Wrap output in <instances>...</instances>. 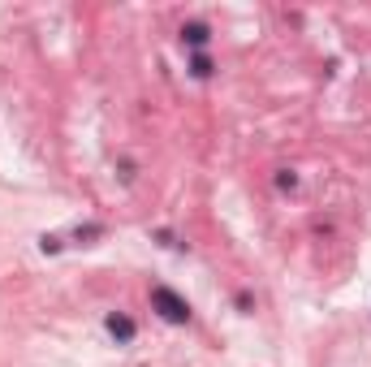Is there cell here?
<instances>
[{
  "mask_svg": "<svg viewBox=\"0 0 371 367\" xmlns=\"http://www.w3.org/2000/svg\"><path fill=\"white\" fill-rule=\"evenodd\" d=\"M152 307L164 315L168 324H190V303L182 298V294H173L168 285H156L152 289Z\"/></svg>",
  "mask_w": 371,
  "mask_h": 367,
  "instance_id": "obj_1",
  "label": "cell"
},
{
  "mask_svg": "<svg viewBox=\"0 0 371 367\" xmlns=\"http://www.w3.org/2000/svg\"><path fill=\"white\" fill-rule=\"evenodd\" d=\"M104 324H108V333H112L117 341H134V320H130V315H121V311H112V315H108Z\"/></svg>",
  "mask_w": 371,
  "mask_h": 367,
  "instance_id": "obj_2",
  "label": "cell"
},
{
  "mask_svg": "<svg viewBox=\"0 0 371 367\" xmlns=\"http://www.w3.org/2000/svg\"><path fill=\"white\" fill-rule=\"evenodd\" d=\"M190 73H194V78H212V61H208V57L199 52V57L190 61Z\"/></svg>",
  "mask_w": 371,
  "mask_h": 367,
  "instance_id": "obj_4",
  "label": "cell"
},
{
  "mask_svg": "<svg viewBox=\"0 0 371 367\" xmlns=\"http://www.w3.org/2000/svg\"><path fill=\"white\" fill-rule=\"evenodd\" d=\"M212 35H208V27H203V22H190V27L182 31V43H190V48H203Z\"/></svg>",
  "mask_w": 371,
  "mask_h": 367,
  "instance_id": "obj_3",
  "label": "cell"
}]
</instances>
